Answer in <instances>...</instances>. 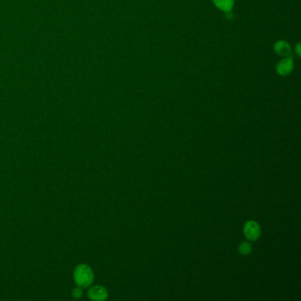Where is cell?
Here are the masks:
<instances>
[{
  "mask_svg": "<svg viewBox=\"0 0 301 301\" xmlns=\"http://www.w3.org/2000/svg\"><path fill=\"white\" fill-rule=\"evenodd\" d=\"M274 50L275 52L277 54L279 55L280 57L283 58H286V57H289L291 52H292V48L289 43L286 42V41H278L276 42L274 44Z\"/></svg>",
  "mask_w": 301,
  "mask_h": 301,
  "instance_id": "5b68a950",
  "label": "cell"
},
{
  "mask_svg": "<svg viewBox=\"0 0 301 301\" xmlns=\"http://www.w3.org/2000/svg\"><path fill=\"white\" fill-rule=\"evenodd\" d=\"M89 297L94 301H104L108 297V292L102 286H94L88 293Z\"/></svg>",
  "mask_w": 301,
  "mask_h": 301,
  "instance_id": "277c9868",
  "label": "cell"
},
{
  "mask_svg": "<svg viewBox=\"0 0 301 301\" xmlns=\"http://www.w3.org/2000/svg\"><path fill=\"white\" fill-rule=\"evenodd\" d=\"M239 251L242 255H248L252 252V246L250 243L242 242L239 245Z\"/></svg>",
  "mask_w": 301,
  "mask_h": 301,
  "instance_id": "52a82bcc",
  "label": "cell"
},
{
  "mask_svg": "<svg viewBox=\"0 0 301 301\" xmlns=\"http://www.w3.org/2000/svg\"><path fill=\"white\" fill-rule=\"evenodd\" d=\"M294 68V59L291 57H286L279 61L277 65V72L281 76H286L290 75Z\"/></svg>",
  "mask_w": 301,
  "mask_h": 301,
  "instance_id": "3957f363",
  "label": "cell"
},
{
  "mask_svg": "<svg viewBox=\"0 0 301 301\" xmlns=\"http://www.w3.org/2000/svg\"><path fill=\"white\" fill-rule=\"evenodd\" d=\"M296 52H297L298 56L301 55V51H300V43H298L297 47H296Z\"/></svg>",
  "mask_w": 301,
  "mask_h": 301,
  "instance_id": "9c48e42d",
  "label": "cell"
},
{
  "mask_svg": "<svg viewBox=\"0 0 301 301\" xmlns=\"http://www.w3.org/2000/svg\"><path fill=\"white\" fill-rule=\"evenodd\" d=\"M216 8L224 12H231L234 5L235 0H213Z\"/></svg>",
  "mask_w": 301,
  "mask_h": 301,
  "instance_id": "8992f818",
  "label": "cell"
},
{
  "mask_svg": "<svg viewBox=\"0 0 301 301\" xmlns=\"http://www.w3.org/2000/svg\"><path fill=\"white\" fill-rule=\"evenodd\" d=\"M75 279L80 287H88L93 282L94 274L90 267L82 264L75 269Z\"/></svg>",
  "mask_w": 301,
  "mask_h": 301,
  "instance_id": "6da1fadb",
  "label": "cell"
},
{
  "mask_svg": "<svg viewBox=\"0 0 301 301\" xmlns=\"http://www.w3.org/2000/svg\"><path fill=\"white\" fill-rule=\"evenodd\" d=\"M261 233H262L261 227L257 222L252 220L246 222L244 226V234L246 236V239L251 241H255L260 238Z\"/></svg>",
  "mask_w": 301,
  "mask_h": 301,
  "instance_id": "7a4b0ae2",
  "label": "cell"
},
{
  "mask_svg": "<svg viewBox=\"0 0 301 301\" xmlns=\"http://www.w3.org/2000/svg\"><path fill=\"white\" fill-rule=\"evenodd\" d=\"M73 295L75 296V298H80L82 297V290L80 289V288H75L74 291H73Z\"/></svg>",
  "mask_w": 301,
  "mask_h": 301,
  "instance_id": "ba28073f",
  "label": "cell"
}]
</instances>
